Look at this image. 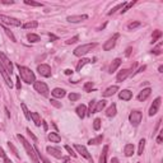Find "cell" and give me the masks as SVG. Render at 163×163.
Returning <instances> with one entry per match:
<instances>
[{
  "label": "cell",
  "instance_id": "obj_1",
  "mask_svg": "<svg viewBox=\"0 0 163 163\" xmlns=\"http://www.w3.org/2000/svg\"><path fill=\"white\" fill-rule=\"evenodd\" d=\"M17 138L20 140V143L23 144L24 149H26V152H27V154H28V157L32 159V163H40L38 155H37V153H36V149H34V147H32L31 143H28V141L26 140V138H24L23 135H20V134H18Z\"/></svg>",
  "mask_w": 163,
  "mask_h": 163
},
{
  "label": "cell",
  "instance_id": "obj_2",
  "mask_svg": "<svg viewBox=\"0 0 163 163\" xmlns=\"http://www.w3.org/2000/svg\"><path fill=\"white\" fill-rule=\"evenodd\" d=\"M18 70H19V75L20 78H22V80L26 82L27 84H34V82H36V76H34V73L32 72L31 69H28L26 66H22V65H17Z\"/></svg>",
  "mask_w": 163,
  "mask_h": 163
},
{
  "label": "cell",
  "instance_id": "obj_3",
  "mask_svg": "<svg viewBox=\"0 0 163 163\" xmlns=\"http://www.w3.org/2000/svg\"><path fill=\"white\" fill-rule=\"evenodd\" d=\"M97 46V44H86V45H82V46H78L75 50H74V55L75 56H83V55H86L88 54L89 51H92L93 48Z\"/></svg>",
  "mask_w": 163,
  "mask_h": 163
},
{
  "label": "cell",
  "instance_id": "obj_4",
  "mask_svg": "<svg viewBox=\"0 0 163 163\" xmlns=\"http://www.w3.org/2000/svg\"><path fill=\"white\" fill-rule=\"evenodd\" d=\"M0 22L3 24H8L12 27H19L20 26V20L16 19V18H12L8 16H4V14H0Z\"/></svg>",
  "mask_w": 163,
  "mask_h": 163
},
{
  "label": "cell",
  "instance_id": "obj_5",
  "mask_svg": "<svg viewBox=\"0 0 163 163\" xmlns=\"http://www.w3.org/2000/svg\"><path fill=\"white\" fill-rule=\"evenodd\" d=\"M33 87H34V89H36V92H38L40 94L45 96V97L48 96V92L50 90H48V87H47L46 83H44V82H34Z\"/></svg>",
  "mask_w": 163,
  "mask_h": 163
},
{
  "label": "cell",
  "instance_id": "obj_6",
  "mask_svg": "<svg viewBox=\"0 0 163 163\" xmlns=\"http://www.w3.org/2000/svg\"><path fill=\"white\" fill-rule=\"evenodd\" d=\"M141 112L140 111H133L130 112V115H129V121L131 122L133 126H138L140 122H141Z\"/></svg>",
  "mask_w": 163,
  "mask_h": 163
},
{
  "label": "cell",
  "instance_id": "obj_7",
  "mask_svg": "<svg viewBox=\"0 0 163 163\" xmlns=\"http://www.w3.org/2000/svg\"><path fill=\"white\" fill-rule=\"evenodd\" d=\"M0 62H2V65L6 69V72L12 75V73H13V64L3 52H0Z\"/></svg>",
  "mask_w": 163,
  "mask_h": 163
},
{
  "label": "cell",
  "instance_id": "obj_8",
  "mask_svg": "<svg viewBox=\"0 0 163 163\" xmlns=\"http://www.w3.org/2000/svg\"><path fill=\"white\" fill-rule=\"evenodd\" d=\"M37 72L40 73V75L45 76V78H50L51 76V68L47 65V64H41L37 66Z\"/></svg>",
  "mask_w": 163,
  "mask_h": 163
},
{
  "label": "cell",
  "instance_id": "obj_9",
  "mask_svg": "<svg viewBox=\"0 0 163 163\" xmlns=\"http://www.w3.org/2000/svg\"><path fill=\"white\" fill-rule=\"evenodd\" d=\"M161 102H162V98L161 97H157L155 100L153 101L152 106H151V108H149V116H154L155 113L158 112L159 107H161Z\"/></svg>",
  "mask_w": 163,
  "mask_h": 163
},
{
  "label": "cell",
  "instance_id": "obj_10",
  "mask_svg": "<svg viewBox=\"0 0 163 163\" xmlns=\"http://www.w3.org/2000/svg\"><path fill=\"white\" fill-rule=\"evenodd\" d=\"M74 148L76 149V152L82 155V157L87 158L88 161H92V157H90V154H89V152L87 151L86 147H83V145H80V144H74Z\"/></svg>",
  "mask_w": 163,
  "mask_h": 163
},
{
  "label": "cell",
  "instance_id": "obj_11",
  "mask_svg": "<svg viewBox=\"0 0 163 163\" xmlns=\"http://www.w3.org/2000/svg\"><path fill=\"white\" fill-rule=\"evenodd\" d=\"M119 37H120V34H119V33L113 34V37L110 38V40L103 45V50H105V51H110V50H112V48L115 47V45H116V40H117Z\"/></svg>",
  "mask_w": 163,
  "mask_h": 163
},
{
  "label": "cell",
  "instance_id": "obj_12",
  "mask_svg": "<svg viewBox=\"0 0 163 163\" xmlns=\"http://www.w3.org/2000/svg\"><path fill=\"white\" fill-rule=\"evenodd\" d=\"M0 73H2V75H3V78H4L5 83L12 88V87H13V82H12V79H10V74H9L8 72H6V69L2 65V62H0Z\"/></svg>",
  "mask_w": 163,
  "mask_h": 163
},
{
  "label": "cell",
  "instance_id": "obj_13",
  "mask_svg": "<svg viewBox=\"0 0 163 163\" xmlns=\"http://www.w3.org/2000/svg\"><path fill=\"white\" fill-rule=\"evenodd\" d=\"M88 19V16H86V14H82V16H69L66 18L68 22L70 23H79V22H83V20Z\"/></svg>",
  "mask_w": 163,
  "mask_h": 163
},
{
  "label": "cell",
  "instance_id": "obj_14",
  "mask_svg": "<svg viewBox=\"0 0 163 163\" xmlns=\"http://www.w3.org/2000/svg\"><path fill=\"white\" fill-rule=\"evenodd\" d=\"M46 151H47L48 154H51L52 157H55V158H58V159L62 158V153H61V151L59 149V148H55V147H47V148H46Z\"/></svg>",
  "mask_w": 163,
  "mask_h": 163
},
{
  "label": "cell",
  "instance_id": "obj_15",
  "mask_svg": "<svg viewBox=\"0 0 163 163\" xmlns=\"http://www.w3.org/2000/svg\"><path fill=\"white\" fill-rule=\"evenodd\" d=\"M131 72H133L131 69H124V70H121V72H120V73L117 74V76H116V80H117V82H120V83H121V82H124V80L126 79V78L131 74Z\"/></svg>",
  "mask_w": 163,
  "mask_h": 163
},
{
  "label": "cell",
  "instance_id": "obj_16",
  "mask_svg": "<svg viewBox=\"0 0 163 163\" xmlns=\"http://www.w3.org/2000/svg\"><path fill=\"white\" fill-rule=\"evenodd\" d=\"M119 97H120V100H122V101H130L133 98V92H130L129 89H124L119 93Z\"/></svg>",
  "mask_w": 163,
  "mask_h": 163
},
{
  "label": "cell",
  "instance_id": "obj_17",
  "mask_svg": "<svg viewBox=\"0 0 163 163\" xmlns=\"http://www.w3.org/2000/svg\"><path fill=\"white\" fill-rule=\"evenodd\" d=\"M151 93H152V89L151 88H145V89H143L140 92V93L138 94V100L141 102V101H145L148 97L151 96Z\"/></svg>",
  "mask_w": 163,
  "mask_h": 163
},
{
  "label": "cell",
  "instance_id": "obj_18",
  "mask_svg": "<svg viewBox=\"0 0 163 163\" xmlns=\"http://www.w3.org/2000/svg\"><path fill=\"white\" fill-rule=\"evenodd\" d=\"M75 111H76V115L79 116L80 119H84V117L87 116V107H86L84 105H79V106L76 107Z\"/></svg>",
  "mask_w": 163,
  "mask_h": 163
},
{
  "label": "cell",
  "instance_id": "obj_19",
  "mask_svg": "<svg viewBox=\"0 0 163 163\" xmlns=\"http://www.w3.org/2000/svg\"><path fill=\"white\" fill-rule=\"evenodd\" d=\"M117 90H119V87H117V86H112V87H110V88L106 89L102 94H103V97H111V96L115 94Z\"/></svg>",
  "mask_w": 163,
  "mask_h": 163
},
{
  "label": "cell",
  "instance_id": "obj_20",
  "mask_svg": "<svg viewBox=\"0 0 163 163\" xmlns=\"http://www.w3.org/2000/svg\"><path fill=\"white\" fill-rule=\"evenodd\" d=\"M120 65H121V59H115V60L111 62V65H110V73H111V74L115 73Z\"/></svg>",
  "mask_w": 163,
  "mask_h": 163
},
{
  "label": "cell",
  "instance_id": "obj_21",
  "mask_svg": "<svg viewBox=\"0 0 163 163\" xmlns=\"http://www.w3.org/2000/svg\"><path fill=\"white\" fill-rule=\"evenodd\" d=\"M51 94L55 97V98H64L65 97V90L61 89V88H55L52 92H51Z\"/></svg>",
  "mask_w": 163,
  "mask_h": 163
},
{
  "label": "cell",
  "instance_id": "obj_22",
  "mask_svg": "<svg viewBox=\"0 0 163 163\" xmlns=\"http://www.w3.org/2000/svg\"><path fill=\"white\" fill-rule=\"evenodd\" d=\"M48 140H50L51 143H60L61 136L59 135L58 133H50V134H48Z\"/></svg>",
  "mask_w": 163,
  "mask_h": 163
},
{
  "label": "cell",
  "instance_id": "obj_23",
  "mask_svg": "<svg viewBox=\"0 0 163 163\" xmlns=\"http://www.w3.org/2000/svg\"><path fill=\"white\" fill-rule=\"evenodd\" d=\"M116 105L115 103H112L110 107L107 108V111H106V116H108V117H113V116H116Z\"/></svg>",
  "mask_w": 163,
  "mask_h": 163
},
{
  "label": "cell",
  "instance_id": "obj_24",
  "mask_svg": "<svg viewBox=\"0 0 163 163\" xmlns=\"http://www.w3.org/2000/svg\"><path fill=\"white\" fill-rule=\"evenodd\" d=\"M107 152H108V145H105L102 154L100 157V163H107Z\"/></svg>",
  "mask_w": 163,
  "mask_h": 163
},
{
  "label": "cell",
  "instance_id": "obj_25",
  "mask_svg": "<svg viewBox=\"0 0 163 163\" xmlns=\"http://www.w3.org/2000/svg\"><path fill=\"white\" fill-rule=\"evenodd\" d=\"M124 153L126 157H131L134 154V145L133 144H126L125 148H124Z\"/></svg>",
  "mask_w": 163,
  "mask_h": 163
},
{
  "label": "cell",
  "instance_id": "obj_26",
  "mask_svg": "<svg viewBox=\"0 0 163 163\" xmlns=\"http://www.w3.org/2000/svg\"><path fill=\"white\" fill-rule=\"evenodd\" d=\"M31 119L33 120V122H34L36 126H40L42 124L41 122V116H40V113H37V112H32L31 113Z\"/></svg>",
  "mask_w": 163,
  "mask_h": 163
},
{
  "label": "cell",
  "instance_id": "obj_27",
  "mask_svg": "<svg viewBox=\"0 0 163 163\" xmlns=\"http://www.w3.org/2000/svg\"><path fill=\"white\" fill-rule=\"evenodd\" d=\"M105 106H106V101H105V100H102V101H98V102H96V107H94V113H96V112H100V111H102V110L105 108Z\"/></svg>",
  "mask_w": 163,
  "mask_h": 163
},
{
  "label": "cell",
  "instance_id": "obj_28",
  "mask_svg": "<svg viewBox=\"0 0 163 163\" xmlns=\"http://www.w3.org/2000/svg\"><path fill=\"white\" fill-rule=\"evenodd\" d=\"M102 140H103V135H98L97 138L90 139V140L88 141V144H89V145H97V144L102 143Z\"/></svg>",
  "mask_w": 163,
  "mask_h": 163
},
{
  "label": "cell",
  "instance_id": "obj_29",
  "mask_svg": "<svg viewBox=\"0 0 163 163\" xmlns=\"http://www.w3.org/2000/svg\"><path fill=\"white\" fill-rule=\"evenodd\" d=\"M161 37H162V32L159 30H155L152 34V44H155V42L158 41V38H161Z\"/></svg>",
  "mask_w": 163,
  "mask_h": 163
},
{
  "label": "cell",
  "instance_id": "obj_30",
  "mask_svg": "<svg viewBox=\"0 0 163 163\" xmlns=\"http://www.w3.org/2000/svg\"><path fill=\"white\" fill-rule=\"evenodd\" d=\"M92 60H89V59H82L79 62H78V65H76V72H80L82 70V68L86 65V64H88V62H90Z\"/></svg>",
  "mask_w": 163,
  "mask_h": 163
},
{
  "label": "cell",
  "instance_id": "obj_31",
  "mask_svg": "<svg viewBox=\"0 0 163 163\" xmlns=\"http://www.w3.org/2000/svg\"><path fill=\"white\" fill-rule=\"evenodd\" d=\"M27 38H28V41H30V42H33V44H34V42L41 41V38H40L38 34H34V33H30V34L27 36Z\"/></svg>",
  "mask_w": 163,
  "mask_h": 163
},
{
  "label": "cell",
  "instance_id": "obj_32",
  "mask_svg": "<svg viewBox=\"0 0 163 163\" xmlns=\"http://www.w3.org/2000/svg\"><path fill=\"white\" fill-rule=\"evenodd\" d=\"M34 149H36V153H37V155H38V158H41V161H42V162H44V163H51L50 161H48V159H47V158L45 157V155H44V154H42V153H41V151L38 149V148H37V147H34Z\"/></svg>",
  "mask_w": 163,
  "mask_h": 163
},
{
  "label": "cell",
  "instance_id": "obj_33",
  "mask_svg": "<svg viewBox=\"0 0 163 163\" xmlns=\"http://www.w3.org/2000/svg\"><path fill=\"white\" fill-rule=\"evenodd\" d=\"M125 5H126V3H125V2H122V3H120V4H117V5H116V6H115V8H113V9L111 10V12H108V16H112V14H113V13H116V12H117L119 9H122V8H124V6H125Z\"/></svg>",
  "mask_w": 163,
  "mask_h": 163
},
{
  "label": "cell",
  "instance_id": "obj_34",
  "mask_svg": "<svg viewBox=\"0 0 163 163\" xmlns=\"http://www.w3.org/2000/svg\"><path fill=\"white\" fill-rule=\"evenodd\" d=\"M20 107H22V110H23V113H24V116H26V119L27 120H31V112L28 111V108H27V106L24 105V103H20Z\"/></svg>",
  "mask_w": 163,
  "mask_h": 163
},
{
  "label": "cell",
  "instance_id": "obj_35",
  "mask_svg": "<svg viewBox=\"0 0 163 163\" xmlns=\"http://www.w3.org/2000/svg\"><path fill=\"white\" fill-rule=\"evenodd\" d=\"M144 148H145V140H144V139H141V140L139 141V149H138V154H139V155L143 154Z\"/></svg>",
  "mask_w": 163,
  "mask_h": 163
},
{
  "label": "cell",
  "instance_id": "obj_36",
  "mask_svg": "<svg viewBox=\"0 0 163 163\" xmlns=\"http://www.w3.org/2000/svg\"><path fill=\"white\" fill-rule=\"evenodd\" d=\"M96 102H97V101H90V102H89V108H88V111H87V115H92V113H94Z\"/></svg>",
  "mask_w": 163,
  "mask_h": 163
},
{
  "label": "cell",
  "instance_id": "obj_37",
  "mask_svg": "<svg viewBox=\"0 0 163 163\" xmlns=\"http://www.w3.org/2000/svg\"><path fill=\"white\" fill-rule=\"evenodd\" d=\"M38 27V23L36 22V20H33V22H28L26 24H23V28H26V30H28V28H36Z\"/></svg>",
  "mask_w": 163,
  "mask_h": 163
},
{
  "label": "cell",
  "instance_id": "obj_38",
  "mask_svg": "<svg viewBox=\"0 0 163 163\" xmlns=\"http://www.w3.org/2000/svg\"><path fill=\"white\" fill-rule=\"evenodd\" d=\"M3 30L5 31V33H6V36H8L13 42H17V40H16V37H14V34L12 33V31H9L8 30V28H6V27H3Z\"/></svg>",
  "mask_w": 163,
  "mask_h": 163
},
{
  "label": "cell",
  "instance_id": "obj_39",
  "mask_svg": "<svg viewBox=\"0 0 163 163\" xmlns=\"http://www.w3.org/2000/svg\"><path fill=\"white\" fill-rule=\"evenodd\" d=\"M26 5H31V6H44L42 3H37V2H32V0H24Z\"/></svg>",
  "mask_w": 163,
  "mask_h": 163
},
{
  "label": "cell",
  "instance_id": "obj_40",
  "mask_svg": "<svg viewBox=\"0 0 163 163\" xmlns=\"http://www.w3.org/2000/svg\"><path fill=\"white\" fill-rule=\"evenodd\" d=\"M83 89H84V92H90L92 89H93V83H92V82L86 83V84H84V87H83Z\"/></svg>",
  "mask_w": 163,
  "mask_h": 163
},
{
  "label": "cell",
  "instance_id": "obj_41",
  "mask_svg": "<svg viewBox=\"0 0 163 163\" xmlns=\"http://www.w3.org/2000/svg\"><path fill=\"white\" fill-rule=\"evenodd\" d=\"M79 98H80V94H78V93H70V94H69V100L72 101V102L78 101Z\"/></svg>",
  "mask_w": 163,
  "mask_h": 163
},
{
  "label": "cell",
  "instance_id": "obj_42",
  "mask_svg": "<svg viewBox=\"0 0 163 163\" xmlns=\"http://www.w3.org/2000/svg\"><path fill=\"white\" fill-rule=\"evenodd\" d=\"M93 129L94 130H100L101 129V120L100 119H96L93 121Z\"/></svg>",
  "mask_w": 163,
  "mask_h": 163
},
{
  "label": "cell",
  "instance_id": "obj_43",
  "mask_svg": "<svg viewBox=\"0 0 163 163\" xmlns=\"http://www.w3.org/2000/svg\"><path fill=\"white\" fill-rule=\"evenodd\" d=\"M0 157H2L6 163H12V162L8 159V157H6V154H5V152H4V149H3L2 147H0Z\"/></svg>",
  "mask_w": 163,
  "mask_h": 163
},
{
  "label": "cell",
  "instance_id": "obj_44",
  "mask_svg": "<svg viewBox=\"0 0 163 163\" xmlns=\"http://www.w3.org/2000/svg\"><path fill=\"white\" fill-rule=\"evenodd\" d=\"M8 147H9V149H12V152H13V153L16 154L17 157L19 158V153H18V151H17V148L13 145V143H10V141H9V143H8Z\"/></svg>",
  "mask_w": 163,
  "mask_h": 163
},
{
  "label": "cell",
  "instance_id": "obj_45",
  "mask_svg": "<svg viewBox=\"0 0 163 163\" xmlns=\"http://www.w3.org/2000/svg\"><path fill=\"white\" fill-rule=\"evenodd\" d=\"M162 47H163V44L161 42V44H158V46L153 50V54H154V55H159V54H161V50H162Z\"/></svg>",
  "mask_w": 163,
  "mask_h": 163
},
{
  "label": "cell",
  "instance_id": "obj_46",
  "mask_svg": "<svg viewBox=\"0 0 163 163\" xmlns=\"http://www.w3.org/2000/svg\"><path fill=\"white\" fill-rule=\"evenodd\" d=\"M139 26H141L140 22H133V23H130L129 26H127V28H129V30H134V28H136Z\"/></svg>",
  "mask_w": 163,
  "mask_h": 163
},
{
  "label": "cell",
  "instance_id": "obj_47",
  "mask_svg": "<svg viewBox=\"0 0 163 163\" xmlns=\"http://www.w3.org/2000/svg\"><path fill=\"white\" fill-rule=\"evenodd\" d=\"M134 4H135V2H131V3H126V6H125V8H122V10H121V13H125L126 10H129V9L131 8V6H133Z\"/></svg>",
  "mask_w": 163,
  "mask_h": 163
},
{
  "label": "cell",
  "instance_id": "obj_48",
  "mask_svg": "<svg viewBox=\"0 0 163 163\" xmlns=\"http://www.w3.org/2000/svg\"><path fill=\"white\" fill-rule=\"evenodd\" d=\"M79 40V36H74L73 38H70V40H68L66 41V45H72V44H75V42Z\"/></svg>",
  "mask_w": 163,
  "mask_h": 163
},
{
  "label": "cell",
  "instance_id": "obj_49",
  "mask_svg": "<svg viewBox=\"0 0 163 163\" xmlns=\"http://www.w3.org/2000/svg\"><path fill=\"white\" fill-rule=\"evenodd\" d=\"M65 149L68 151V153L70 154V155H72V157H76V153H74V151L72 149V148H70L69 145H65Z\"/></svg>",
  "mask_w": 163,
  "mask_h": 163
},
{
  "label": "cell",
  "instance_id": "obj_50",
  "mask_svg": "<svg viewBox=\"0 0 163 163\" xmlns=\"http://www.w3.org/2000/svg\"><path fill=\"white\" fill-rule=\"evenodd\" d=\"M50 102H51V105H52V106H55L56 108H60V107H61V103H59L56 100H51Z\"/></svg>",
  "mask_w": 163,
  "mask_h": 163
},
{
  "label": "cell",
  "instance_id": "obj_51",
  "mask_svg": "<svg viewBox=\"0 0 163 163\" xmlns=\"http://www.w3.org/2000/svg\"><path fill=\"white\" fill-rule=\"evenodd\" d=\"M16 80H17V84H16V87H17V89L19 90L20 88H22V86H20V78H19V76H17V79H16Z\"/></svg>",
  "mask_w": 163,
  "mask_h": 163
},
{
  "label": "cell",
  "instance_id": "obj_52",
  "mask_svg": "<svg viewBox=\"0 0 163 163\" xmlns=\"http://www.w3.org/2000/svg\"><path fill=\"white\" fill-rule=\"evenodd\" d=\"M162 139H163V131L159 133V135H158V138H157V143H158V144L162 143Z\"/></svg>",
  "mask_w": 163,
  "mask_h": 163
},
{
  "label": "cell",
  "instance_id": "obj_53",
  "mask_svg": "<svg viewBox=\"0 0 163 163\" xmlns=\"http://www.w3.org/2000/svg\"><path fill=\"white\" fill-rule=\"evenodd\" d=\"M0 3L6 4V5H9V4H14V2H13V0H0Z\"/></svg>",
  "mask_w": 163,
  "mask_h": 163
},
{
  "label": "cell",
  "instance_id": "obj_54",
  "mask_svg": "<svg viewBox=\"0 0 163 163\" xmlns=\"http://www.w3.org/2000/svg\"><path fill=\"white\" fill-rule=\"evenodd\" d=\"M147 69V66L145 65H143V66H140L139 68V70H138V72H135V74H138V73H141V72H144V70Z\"/></svg>",
  "mask_w": 163,
  "mask_h": 163
},
{
  "label": "cell",
  "instance_id": "obj_55",
  "mask_svg": "<svg viewBox=\"0 0 163 163\" xmlns=\"http://www.w3.org/2000/svg\"><path fill=\"white\" fill-rule=\"evenodd\" d=\"M27 131H28V134H30V135H31V138H32V139H33L34 141H36V140H37V138H36V136H34V135H33V134L31 133V130H30V129H27Z\"/></svg>",
  "mask_w": 163,
  "mask_h": 163
},
{
  "label": "cell",
  "instance_id": "obj_56",
  "mask_svg": "<svg viewBox=\"0 0 163 163\" xmlns=\"http://www.w3.org/2000/svg\"><path fill=\"white\" fill-rule=\"evenodd\" d=\"M65 74H66V75H72V74H73V70L66 69V70H65Z\"/></svg>",
  "mask_w": 163,
  "mask_h": 163
},
{
  "label": "cell",
  "instance_id": "obj_57",
  "mask_svg": "<svg viewBox=\"0 0 163 163\" xmlns=\"http://www.w3.org/2000/svg\"><path fill=\"white\" fill-rule=\"evenodd\" d=\"M48 36H50V38H51V40H58V37H56V36H54L52 33H48Z\"/></svg>",
  "mask_w": 163,
  "mask_h": 163
},
{
  "label": "cell",
  "instance_id": "obj_58",
  "mask_svg": "<svg viewBox=\"0 0 163 163\" xmlns=\"http://www.w3.org/2000/svg\"><path fill=\"white\" fill-rule=\"evenodd\" d=\"M111 163H119V159L117 158H112L111 159Z\"/></svg>",
  "mask_w": 163,
  "mask_h": 163
},
{
  "label": "cell",
  "instance_id": "obj_59",
  "mask_svg": "<svg viewBox=\"0 0 163 163\" xmlns=\"http://www.w3.org/2000/svg\"><path fill=\"white\" fill-rule=\"evenodd\" d=\"M158 70H159V73H162V70H163V66H162V65H161V66H159V68H158Z\"/></svg>",
  "mask_w": 163,
  "mask_h": 163
},
{
  "label": "cell",
  "instance_id": "obj_60",
  "mask_svg": "<svg viewBox=\"0 0 163 163\" xmlns=\"http://www.w3.org/2000/svg\"><path fill=\"white\" fill-rule=\"evenodd\" d=\"M138 163H140V162H138Z\"/></svg>",
  "mask_w": 163,
  "mask_h": 163
}]
</instances>
